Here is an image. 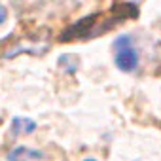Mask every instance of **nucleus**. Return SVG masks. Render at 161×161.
Masks as SVG:
<instances>
[{
	"instance_id": "nucleus-4",
	"label": "nucleus",
	"mask_w": 161,
	"mask_h": 161,
	"mask_svg": "<svg viewBox=\"0 0 161 161\" xmlns=\"http://www.w3.org/2000/svg\"><path fill=\"white\" fill-rule=\"evenodd\" d=\"M29 46V44H27ZM42 51H47V44H32V47H25V44H21V46H17V47H14L12 51H6V59H10V57H14V55H19V53H34V55H38V53H42Z\"/></svg>"
},
{
	"instance_id": "nucleus-5",
	"label": "nucleus",
	"mask_w": 161,
	"mask_h": 161,
	"mask_svg": "<svg viewBox=\"0 0 161 161\" xmlns=\"http://www.w3.org/2000/svg\"><path fill=\"white\" fill-rule=\"evenodd\" d=\"M59 66H61L66 74H74V72L78 70L80 63H78V57H76V55L64 53V55H61V57H59Z\"/></svg>"
},
{
	"instance_id": "nucleus-7",
	"label": "nucleus",
	"mask_w": 161,
	"mask_h": 161,
	"mask_svg": "<svg viewBox=\"0 0 161 161\" xmlns=\"http://www.w3.org/2000/svg\"><path fill=\"white\" fill-rule=\"evenodd\" d=\"M133 2H138V0H133Z\"/></svg>"
},
{
	"instance_id": "nucleus-1",
	"label": "nucleus",
	"mask_w": 161,
	"mask_h": 161,
	"mask_svg": "<svg viewBox=\"0 0 161 161\" xmlns=\"http://www.w3.org/2000/svg\"><path fill=\"white\" fill-rule=\"evenodd\" d=\"M138 49L129 34H121L114 42V61L121 72H133L138 66Z\"/></svg>"
},
{
	"instance_id": "nucleus-6",
	"label": "nucleus",
	"mask_w": 161,
	"mask_h": 161,
	"mask_svg": "<svg viewBox=\"0 0 161 161\" xmlns=\"http://www.w3.org/2000/svg\"><path fill=\"white\" fill-rule=\"evenodd\" d=\"M84 161H97V159H93V157H87V159H84Z\"/></svg>"
},
{
	"instance_id": "nucleus-2",
	"label": "nucleus",
	"mask_w": 161,
	"mask_h": 161,
	"mask_svg": "<svg viewBox=\"0 0 161 161\" xmlns=\"http://www.w3.org/2000/svg\"><path fill=\"white\" fill-rule=\"evenodd\" d=\"M44 159V153L27 146H17L8 153V161H40Z\"/></svg>"
},
{
	"instance_id": "nucleus-3",
	"label": "nucleus",
	"mask_w": 161,
	"mask_h": 161,
	"mask_svg": "<svg viewBox=\"0 0 161 161\" xmlns=\"http://www.w3.org/2000/svg\"><path fill=\"white\" fill-rule=\"evenodd\" d=\"M36 129V123L31 119V118H14L12 121V131L14 135H29Z\"/></svg>"
}]
</instances>
